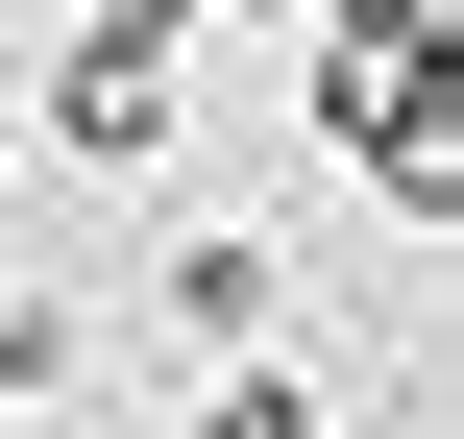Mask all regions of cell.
Listing matches in <instances>:
<instances>
[{
	"instance_id": "obj_5",
	"label": "cell",
	"mask_w": 464,
	"mask_h": 439,
	"mask_svg": "<svg viewBox=\"0 0 464 439\" xmlns=\"http://www.w3.org/2000/svg\"><path fill=\"white\" fill-rule=\"evenodd\" d=\"M0 24H24V0H0Z\"/></svg>"
},
{
	"instance_id": "obj_3",
	"label": "cell",
	"mask_w": 464,
	"mask_h": 439,
	"mask_svg": "<svg viewBox=\"0 0 464 439\" xmlns=\"http://www.w3.org/2000/svg\"><path fill=\"white\" fill-rule=\"evenodd\" d=\"M147 293H171V342H220V367H245V342L294 318V244H269V220H196V244H171Z\"/></svg>"
},
{
	"instance_id": "obj_2",
	"label": "cell",
	"mask_w": 464,
	"mask_h": 439,
	"mask_svg": "<svg viewBox=\"0 0 464 439\" xmlns=\"http://www.w3.org/2000/svg\"><path fill=\"white\" fill-rule=\"evenodd\" d=\"M171 122H196V0H73L49 24V147L73 171H147Z\"/></svg>"
},
{
	"instance_id": "obj_1",
	"label": "cell",
	"mask_w": 464,
	"mask_h": 439,
	"mask_svg": "<svg viewBox=\"0 0 464 439\" xmlns=\"http://www.w3.org/2000/svg\"><path fill=\"white\" fill-rule=\"evenodd\" d=\"M318 122H343V171H367L416 244H464V0H440V24H343Z\"/></svg>"
},
{
	"instance_id": "obj_4",
	"label": "cell",
	"mask_w": 464,
	"mask_h": 439,
	"mask_svg": "<svg viewBox=\"0 0 464 439\" xmlns=\"http://www.w3.org/2000/svg\"><path fill=\"white\" fill-rule=\"evenodd\" d=\"M196 439H343V415H318V391H294V367H269V342H245V367H220V391H196Z\"/></svg>"
}]
</instances>
